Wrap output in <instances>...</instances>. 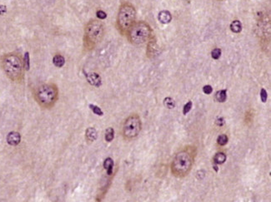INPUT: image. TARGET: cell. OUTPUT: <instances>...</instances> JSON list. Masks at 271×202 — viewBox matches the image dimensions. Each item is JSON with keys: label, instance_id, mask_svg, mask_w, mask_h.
I'll use <instances>...</instances> for the list:
<instances>
[{"label": "cell", "instance_id": "25", "mask_svg": "<svg viewBox=\"0 0 271 202\" xmlns=\"http://www.w3.org/2000/svg\"><path fill=\"white\" fill-rule=\"evenodd\" d=\"M96 15H97L98 19H99V20L105 19V18H107V14H106V13H105L104 11H103V10H98V11H97V13H96Z\"/></svg>", "mask_w": 271, "mask_h": 202}, {"label": "cell", "instance_id": "30", "mask_svg": "<svg viewBox=\"0 0 271 202\" xmlns=\"http://www.w3.org/2000/svg\"><path fill=\"white\" fill-rule=\"evenodd\" d=\"M218 1H224V0H218Z\"/></svg>", "mask_w": 271, "mask_h": 202}, {"label": "cell", "instance_id": "16", "mask_svg": "<svg viewBox=\"0 0 271 202\" xmlns=\"http://www.w3.org/2000/svg\"><path fill=\"white\" fill-rule=\"evenodd\" d=\"M230 30L235 33H239L242 31V23L239 20H234L230 23Z\"/></svg>", "mask_w": 271, "mask_h": 202}, {"label": "cell", "instance_id": "20", "mask_svg": "<svg viewBox=\"0 0 271 202\" xmlns=\"http://www.w3.org/2000/svg\"><path fill=\"white\" fill-rule=\"evenodd\" d=\"M228 141H229V137L227 136V135L221 134L218 136L217 138L218 145H220V146H224L228 143Z\"/></svg>", "mask_w": 271, "mask_h": 202}, {"label": "cell", "instance_id": "21", "mask_svg": "<svg viewBox=\"0 0 271 202\" xmlns=\"http://www.w3.org/2000/svg\"><path fill=\"white\" fill-rule=\"evenodd\" d=\"M221 49L220 48H215L211 52V57L215 60H218L221 56Z\"/></svg>", "mask_w": 271, "mask_h": 202}, {"label": "cell", "instance_id": "19", "mask_svg": "<svg viewBox=\"0 0 271 202\" xmlns=\"http://www.w3.org/2000/svg\"><path fill=\"white\" fill-rule=\"evenodd\" d=\"M114 130L113 129L112 127H109L106 129V132H105V140L108 142H110L114 140Z\"/></svg>", "mask_w": 271, "mask_h": 202}, {"label": "cell", "instance_id": "15", "mask_svg": "<svg viewBox=\"0 0 271 202\" xmlns=\"http://www.w3.org/2000/svg\"><path fill=\"white\" fill-rule=\"evenodd\" d=\"M114 166V161H113V159L110 158V157L106 158L104 160V167L105 170H107V174L109 175H111L113 174Z\"/></svg>", "mask_w": 271, "mask_h": 202}, {"label": "cell", "instance_id": "5", "mask_svg": "<svg viewBox=\"0 0 271 202\" xmlns=\"http://www.w3.org/2000/svg\"><path fill=\"white\" fill-rule=\"evenodd\" d=\"M136 20V9L129 2L121 3L118 11L116 27L121 35L125 36Z\"/></svg>", "mask_w": 271, "mask_h": 202}, {"label": "cell", "instance_id": "27", "mask_svg": "<svg viewBox=\"0 0 271 202\" xmlns=\"http://www.w3.org/2000/svg\"><path fill=\"white\" fill-rule=\"evenodd\" d=\"M203 92L205 94L210 95L213 93V88L210 85H205L203 88Z\"/></svg>", "mask_w": 271, "mask_h": 202}, {"label": "cell", "instance_id": "29", "mask_svg": "<svg viewBox=\"0 0 271 202\" xmlns=\"http://www.w3.org/2000/svg\"><path fill=\"white\" fill-rule=\"evenodd\" d=\"M213 168L215 169L216 172H218V170H219V167H218V166L216 165V164H214V165H213Z\"/></svg>", "mask_w": 271, "mask_h": 202}, {"label": "cell", "instance_id": "9", "mask_svg": "<svg viewBox=\"0 0 271 202\" xmlns=\"http://www.w3.org/2000/svg\"><path fill=\"white\" fill-rule=\"evenodd\" d=\"M21 141V135L17 132H11L7 136V142L13 146H18Z\"/></svg>", "mask_w": 271, "mask_h": 202}, {"label": "cell", "instance_id": "1", "mask_svg": "<svg viewBox=\"0 0 271 202\" xmlns=\"http://www.w3.org/2000/svg\"><path fill=\"white\" fill-rule=\"evenodd\" d=\"M1 68L10 81L21 83L25 77L24 63L19 53H8L1 58Z\"/></svg>", "mask_w": 271, "mask_h": 202}, {"label": "cell", "instance_id": "6", "mask_svg": "<svg viewBox=\"0 0 271 202\" xmlns=\"http://www.w3.org/2000/svg\"><path fill=\"white\" fill-rule=\"evenodd\" d=\"M125 36L130 43L135 46H140L148 43L151 38L153 30L147 22L139 21L133 24Z\"/></svg>", "mask_w": 271, "mask_h": 202}, {"label": "cell", "instance_id": "12", "mask_svg": "<svg viewBox=\"0 0 271 202\" xmlns=\"http://www.w3.org/2000/svg\"><path fill=\"white\" fill-rule=\"evenodd\" d=\"M85 138L88 142H93L98 138V132L94 127H88L85 132Z\"/></svg>", "mask_w": 271, "mask_h": 202}, {"label": "cell", "instance_id": "3", "mask_svg": "<svg viewBox=\"0 0 271 202\" xmlns=\"http://www.w3.org/2000/svg\"><path fill=\"white\" fill-rule=\"evenodd\" d=\"M33 95L39 107L50 109L59 100V88L54 83H43L34 88Z\"/></svg>", "mask_w": 271, "mask_h": 202}, {"label": "cell", "instance_id": "8", "mask_svg": "<svg viewBox=\"0 0 271 202\" xmlns=\"http://www.w3.org/2000/svg\"><path fill=\"white\" fill-rule=\"evenodd\" d=\"M147 57L149 58H154L159 53V45L157 44L156 38H154V35L149 39L147 45Z\"/></svg>", "mask_w": 271, "mask_h": 202}, {"label": "cell", "instance_id": "7", "mask_svg": "<svg viewBox=\"0 0 271 202\" xmlns=\"http://www.w3.org/2000/svg\"><path fill=\"white\" fill-rule=\"evenodd\" d=\"M142 129V122L138 114H132L124 122L122 129L123 137L125 140H133L139 136Z\"/></svg>", "mask_w": 271, "mask_h": 202}, {"label": "cell", "instance_id": "14", "mask_svg": "<svg viewBox=\"0 0 271 202\" xmlns=\"http://www.w3.org/2000/svg\"><path fill=\"white\" fill-rule=\"evenodd\" d=\"M53 63L57 68H62L65 64V58L61 54L57 53L53 58Z\"/></svg>", "mask_w": 271, "mask_h": 202}, {"label": "cell", "instance_id": "18", "mask_svg": "<svg viewBox=\"0 0 271 202\" xmlns=\"http://www.w3.org/2000/svg\"><path fill=\"white\" fill-rule=\"evenodd\" d=\"M164 106L168 109H173L175 107V101L173 100V98H170V97H167L164 99Z\"/></svg>", "mask_w": 271, "mask_h": 202}, {"label": "cell", "instance_id": "2", "mask_svg": "<svg viewBox=\"0 0 271 202\" xmlns=\"http://www.w3.org/2000/svg\"><path fill=\"white\" fill-rule=\"evenodd\" d=\"M104 34L105 27L101 20H89L83 29V50L86 52L93 50L102 42Z\"/></svg>", "mask_w": 271, "mask_h": 202}, {"label": "cell", "instance_id": "11", "mask_svg": "<svg viewBox=\"0 0 271 202\" xmlns=\"http://www.w3.org/2000/svg\"><path fill=\"white\" fill-rule=\"evenodd\" d=\"M159 21L163 24H168L171 22L172 20V15H171L169 11L167 10H163L159 13V16H158Z\"/></svg>", "mask_w": 271, "mask_h": 202}, {"label": "cell", "instance_id": "24", "mask_svg": "<svg viewBox=\"0 0 271 202\" xmlns=\"http://www.w3.org/2000/svg\"><path fill=\"white\" fill-rule=\"evenodd\" d=\"M267 98H268V94H267L266 90L264 88H262L260 90V99H261L262 102H266Z\"/></svg>", "mask_w": 271, "mask_h": 202}, {"label": "cell", "instance_id": "13", "mask_svg": "<svg viewBox=\"0 0 271 202\" xmlns=\"http://www.w3.org/2000/svg\"><path fill=\"white\" fill-rule=\"evenodd\" d=\"M214 164H216V165H222L227 160V156L225 155V153L220 151V152H217L215 154V156H214Z\"/></svg>", "mask_w": 271, "mask_h": 202}, {"label": "cell", "instance_id": "4", "mask_svg": "<svg viewBox=\"0 0 271 202\" xmlns=\"http://www.w3.org/2000/svg\"><path fill=\"white\" fill-rule=\"evenodd\" d=\"M194 162V156L189 149H183L176 153L173 157L170 169L175 177L183 178L190 172Z\"/></svg>", "mask_w": 271, "mask_h": 202}, {"label": "cell", "instance_id": "23", "mask_svg": "<svg viewBox=\"0 0 271 202\" xmlns=\"http://www.w3.org/2000/svg\"><path fill=\"white\" fill-rule=\"evenodd\" d=\"M192 107H193V103H192V102H191V101H189V102H187V103H186V104L183 106V114L186 115L187 113H189V111L191 110V108H192Z\"/></svg>", "mask_w": 271, "mask_h": 202}, {"label": "cell", "instance_id": "22", "mask_svg": "<svg viewBox=\"0 0 271 202\" xmlns=\"http://www.w3.org/2000/svg\"><path fill=\"white\" fill-rule=\"evenodd\" d=\"M89 107H90L91 109H92V111L93 112V113L96 115H98V116H103V111L99 108L98 107H97V106H95V105H93V104H90L89 105Z\"/></svg>", "mask_w": 271, "mask_h": 202}, {"label": "cell", "instance_id": "26", "mask_svg": "<svg viewBox=\"0 0 271 202\" xmlns=\"http://www.w3.org/2000/svg\"><path fill=\"white\" fill-rule=\"evenodd\" d=\"M24 63L25 70H29V53H26V54H25Z\"/></svg>", "mask_w": 271, "mask_h": 202}, {"label": "cell", "instance_id": "10", "mask_svg": "<svg viewBox=\"0 0 271 202\" xmlns=\"http://www.w3.org/2000/svg\"><path fill=\"white\" fill-rule=\"evenodd\" d=\"M86 78H87V81H88V83H90L92 86L96 87V88H98V87L101 85V83H102L100 76L98 75V73H88V74H87V76H86Z\"/></svg>", "mask_w": 271, "mask_h": 202}, {"label": "cell", "instance_id": "17", "mask_svg": "<svg viewBox=\"0 0 271 202\" xmlns=\"http://www.w3.org/2000/svg\"><path fill=\"white\" fill-rule=\"evenodd\" d=\"M215 99L219 102H225L227 99V90L223 89V90L218 91L215 94Z\"/></svg>", "mask_w": 271, "mask_h": 202}, {"label": "cell", "instance_id": "28", "mask_svg": "<svg viewBox=\"0 0 271 202\" xmlns=\"http://www.w3.org/2000/svg\"><path fill=\"white\" fill-rule=\"evenodd\" d=\"M216 124L219 126V127H222L223 125L225 124V120H224V118H219V119L216 120Z\"/></svg>", "mask_w": 271, "mask_h": 202}]
</instances>
